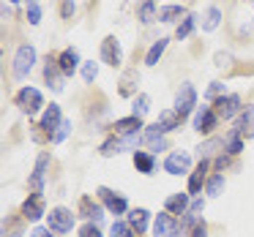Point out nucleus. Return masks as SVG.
Instances as JSON below:
<instances>
[{
    "label": "nucleus",
    "instance_id": "1",
    "mask_svg": "<svg viewBox=\"0 0 254 237\" xmlns=\"http://www.w3.org/2000/svg\"><path fill=\"white\" fill-rule=\"evenodd\" d=\"M183 232H186V226H183V221H178L172 213H159L153 221V237H181Z\"/></svg>",
    "mask_w": 254,
    "mask_h": 237
},
{
    "label": "nucleus",
    "instance_id": "2",
    "mask_svg": "<svg viewBox=\"0 0 254 237\" xmlns=\"http://www.w3.org/2000/svg\"><path fill=\"white\" fill-rule=\"evenodd\" d=\"M181 123H183V117L178 115L175 109L161 112L159 120H156L153 126H148V131H145V139H156V137H161V134H167V131H175V128H181Z\"/></svg>",
    "mask_w": 254,
    "mask_h": 237
},
{
    "label": "nucleus",
    "instance_id": "3",
    "mask_svg": "<svg viewBox=\"0 0 254 237\" xmlns=\"http://www.w3.org/2000/svg\"><path fill=\"white\" fill-rule=\"evenodd\" d=\"M71 226H74L71 210H66V207L50 210V215H47V229L50 232H55V235H66V232H71Z\"/></svg>",
    "mask_w": 254,
    "mask_h": 237
},
{
    "label": "nucleus",
    "instance_id": "4",
    "mask_svg": "<svg viewBox=\"0 0 254 237\" xmlns=\"http://www.w3.org/2000/svg\"><path fill=\"white\" fill-rule=\"evenodd\" d=\"M33 63H36V49L30 44H22L17 49V55H14V77L25 79V77H28V71L33 68Z\"/></svg>",
    "mask_w": 254,
    "mask_h": 237
},
{
    "label": "nucleus",
    "instance_id": "5",
    "mask_svg": "<svg viewBox=\"0 0 254 237\" xmlns=\"http://www.w3.org/2000/svg\"><path fill=\"white\" fill-rule=\"evenodd\" d=\"M139 134H128V137H112L110 142L101 144V155H118L123 150H137Z\"/></svg>",
    "mask_w": 254,
    "mask_h": 237
},
{
    "label": "nucleus",
    "instance_id": "6",
    "mask_svg": "<svg viewBox=\"0 0 254 237\" xmlns=\"http://www.w3.org/2000/svg\"><path fill=\"white\" fill-rule=\"evenodd\" d=\"M194 106H197V90H194L191 85L186 82L181 90H178V95H175V106H172V109H175L181 117H189Z\"/></svg>",
    "mask_w": 254,
    "mask_h": 237
},
{
    "label": "nucleus",
    "instance_id": "7",
    "mask_svg": "<svg viewBox=\"0 0 254 237\" xmlns=\"http://www.w3.org/2000/svg\"><path fill=\"white\" fill-rule=\"evenodd\" d=\"M41 104H44V101H41V93L36 88H22L19 90V95H17V106L22 112H28V115H33V112H39L41 109Z\"/></svg>",
    "mask_w": 254,
    "mask_h": 237
},
{
    "label": "nucleus",
    "instance_id": "8",
    "mask_svg": "<svg viewBox=\"0 0 254 237\" xmlns=\"http://www.w3.org/2000/svg\"><path fill=\"white\" fill-rule=\"evenodd\" d=\"M189 169H191V155H189V153H183V150H175V153L167 155L164 172H170V175H186Z\"/></svg>",
    "mask_w": 254,
    "mask_h": 237
},
{
    "label": "nucleus",
    "instance_id": "9",
    "mask_svg": "<svg viewBox=\"0 0 254 237\" xmlns=\"http://www.w3.org/2000/svg\"><path fill=\"white\" fill-rule=\"evenodd\" d=\"M216 123H219V115H216L213 106H199L197 115H194V128L199 134H210L216 128Z\"/></svg>",
    "mask_w": 254,
    "mask_h": 237
},
{
    "label": "nucleus",
    "instance_id": "10",
    "mask_svg": "<svg viewBox=\"0 0 254 237\" xmlns=\"http://www.w3.org/2000/svg\"><path fill=\"white\" fill-rule=\"evenodd\" d=\"M96 193H99V199H101V202H104V207L110 210V213H115V215H123V213H126V210H128L126 199H123L121 193L110 191V188H104V186H101V188H99V191H96Z\"/></svg>",
    "mask_w": 254,
    "mask_h": 237
},
{
    "label": "nucleus",
    "instance_id": "11",
    "mask_svg": "<svg viewBox=\"0 0 254 237\" xmlns=\"http://www.w3.org/2000/svg\"><path fill=\"white\" fill-rule=\"evenodd\" d=\"M123 60V52H121V44H118V39H104L101 41V63H107V66L118 68Z\"/></svg>",
    "mask_w": 254,
    "mask_h": 237
},
{
    "label": "nucleus",
    "instance_id": "12",
    "mask_svg": "<svg viewBox=\"0 0 254 237\" xmlns=\"http://www.w3.org/2000/svg\"><path fill=\"white\" fill-rule=\"evenodd\" d=\"M216 115L221 117V120H232V117L241 112V95H224V98L216 101Z\"/></svg>",
    "mask_w": 254,
    "mask_h": 237
},
{
    "label": "nucleus",
    "instance_id": "13",
    "mask_svg": "<svg viewBox=\"0 0 254 237\" xmlns=\"http://www.w3.org/2000/svg\"><path fill=\"white\" fill-rule=\"evenodd\" d=\"M61 123H63L61 106H58V104H50V106L44 109V115H41V126H39V128H44L50 137H55V131L61 128Z\"/></svg>",
    "mask_w": 254,
    "mask_h": 237
},
{
    "label": "nucleus",
    "instance_id": "14",
    "mask_svg": "<svg viewBox=\"0 0 254 237\" xmlns=\"http://www.w3.org/2000/svg\"><path fill=\"white\" fill-rule=\"evenodd\" d=\"M22 215H25L28 221H39V218H44V215H47L44 196H41V193H33V196L25 199V204H22Z\"/></svg>",
    "mask_w": 254,
    "mask_h": 237
},
{
    "label": "nucleus",
    "instance_id": "15",
    "mask_svg": "<svg viewBox=\"0 0 254 237\" xmlns=\"http://www.w3.org/2000/svg\"><path fill=\"white\" fill-rule=\"evenodd\" d=\"M47 166H50V153H41L39 158H36V169H33V175H30V188H33V193H41V188H44Z\"/></svg>",
    "mask_w": 254,
    "mask_h": 237
},
{
    "label": "nucleus",
    "instance_id": "16",
    "mask_svg": "<svg viewBox=\"0 0 254 237\" xmlns=\"http://www.w3.org/2000/svg\"><path fill=\"white\" fill-rule=\"evenodd\" d=\"M115 134L118 137H128V134H139V128H142V117L137 115H128V117H121V120H115Z\"/></svg>",
    "mask_w": 254,
    "mask_h": 237
},
{
    "label": "nucleus",
    "instance_id": "17",
    "mask_svg": "<svg viewBox=\"0 0 254 237\" xmlns=\"http://www.w3.org/2000/svg\"><path fill=\"white\" fill-rule=\"evenodd\" d=\"M189 207H191V204H189V193H172L164 202V210L172 215H186Z\"/></svg>",
    "mask_w": 254,
    "mask_h": 237
},
{
    "label": "nucleus",
    "instance_id": "18",
    "mask_svg": "<svg viewBox=\"0 0 254 237\" xmlns=\"http://www.w3.org/2000/svg\"><path fill=\"white\" fill-rule=\"evenodd\" d=\"M63 77H66V74L61 71L58 60H50V63L44 66V79L50 82V88L55 90V93H61V90H63Z\"/></svg>",
    "mask_w": 254,
    "mask_h": 237
},
{
    "label": "nucleus",
    "instance_id": "19",
    "mask_svg": "<svg viewBox=\"0 0 254 237\" xmlns=\"http://www.w3.org/2000/svg\"><path fill=\"white\" fill-rule=\"evenodd\" d=\"M134 166H137V172H142V175H153L156 169V158L150 150H134Z\"/></svg>",
    "mask_w": 254,
    "mask_h": 237
},
{
    "label": "nucleus",
    "instance_id": "20",
    "mask_svg": "<svg viewBox=\"0 0 254 237\" xmlns=\"http://www.w3.org/2000/svg\"><path fill=\"white\" fill-rule=\"evenodd\" d=\"M58 66H61V71L66 74V77H71L79 66V52L77 49H63L61 57H58Z\"/></svg>",
    "mask_w": 254,
    "mask_h": 237
},
{
    "label": "nucleus",
    "instance_id": "21",
    "mask_svg": "<svg viewBox=\"0 0 254 237\" xmlns=\"http://www.w3.org/2000/svg\"><path fill=\"white\" fill-rule=\"evenodd\" d=\"M148 221H150V213L145 207H137V210H128V226H131L137 235H142L148 229Z\"/></svg>",
    "mask_w": 254,
    "mask_h": 237
},
{
    "label": "nucleus",
    "instance_id": "22",
    "mask_svg": "<svg viewBox=\"0 0 254 237\" xmlns=\"http://www.w3.org/2000/svg\"><path fill=\"white\" fill-rule=\"evenodd\" d=\"M79 207H82V215H85V218H90L93 224H101V221H104V210H101V204H93L88 196L79 202Z\"/></svg>",
    "mask_w": 254,
    "mask_h": 237
},
{
    "label": "nucleus",
    "instance_id": "23",
    "mask_svg": "<svg viewBox=\"0 0 254 237\" xmlns=\"http://www.w3.org/2000/svg\"><path fill=\"white\" fill-rule=\"evenodd\" d=\"M205 172H208V161H199V166L191 172V177H189V191L186 193H199L202 180H205Z\"/></svg>",
    "mask_w": 254,
    "mask_h": 237
},
{
    "label": "nucleus",
    "instance_id": "24",
    "mask_svg": "<svg viewBox=\"0 0 254 237\" xmlns=\"http://www.w3.org/2000/svg\"><path fill=\"white\" fill-rule=\"evenodd\" d=\"M235 131L241 134H249V137H254V106H246V112L241 115V120H238V126H235Z\"/></svg>",
    "mask_w": 254,
    "mask_h": 237
},
{
    "label": "nucleus",
    "instance_id": "25",
    "mask_svg": "<svg viewBox=\"0 0 254 237\" xmlns=\"http://www.w3.org/2000/svg\"><path fill=\"white\" fill-rule=\"evenodd\" d=\"M159 19V11H156V3L153 0H142V6H139V22L142 25H150Z\"/></svg>",
    "mask_w": 254,
    "mask_h": 237
},
{
    "label": "nucleus",
    "instance_id": "26",
    "mask_svg": "<svg viewBox=\"0 0 254 237\" xmlns=\"http://www.w3.org/2000/svg\"><path fill=\"white\" fill-rule=\"evenodd\" d=\"M164 49H167V39H159L148 49V55H145V66H156V63H159V57L164 55Z\"/></svg>",
    "mask_w": 254,
    "mask_h": 237
},
{
    "label": "nucleus",
    "instance_id": "27",
    "mask_svg": "<svg viewBox=\"0 0 254 237\" xmlns=\"http://www.w3.org/2000/svg\"><path fill=\"white\" fill-rule=\"evenodd\" d=\"M194 25H197V17H194V14H186V17L181 19V25H178V30H175L178 41L189 39V36H191V30H194Z\"/></svg>",
    "mask_w": 254,
    "mask_h": 237
},
{
    "label": "nucleus",
    "instance_id": "28",
    "mask_svg": "<svg viewBox=\"0 0 254 237\" xmlns=\"http://www.w3.org/2000/svg\"><path fill=\"white\" fill-rule=\"evenodd\" d=\"M224 147H227V153H230V155H238L243 150V139H241V134H238L235 128L224 137Z\"/></svg>",
    "mask_w": 254,
    "mask_h": 237
},
{
    "label": "nucleus",
    "instance_id": "29",
    "mask_svg": "<svg viewBox=\"0 0 254 237\" xmlns=\"http://www.w3.org/2000/svg\"><path fill=\"white\" fill-rule=\"evenodd\" d=\"M186 17V11H183L181 6H164L159 8V22H175V19Z\"/></svg>",
    "mask_w": 254,
    "mask_h": 237
},
{
    "label": "nucleus",
    "instance_id": "30",
    "mask_svg": "<svg viewBox=\"0 0 254 237\" xmlns=\"http://www.w3.org/2000/svg\"><path fill=\"white\" fill-rule=\"evenodd\" d=\"M224 144V139H208L205 144H199L197 147V155H199V161H208L210 155L216 153V147H221Z\"/></svg>",
    "mask_w": 254,
    "mask_h": 237
},
{
    "label": "nucleus",
    "instance_id": "31",
    "mask_svg": "<svg viewBox=\"0 0 254 237\" xmlns=\"http://www.w3.org/2000/svg\"><path fill=\"white\" fill-rule=\"evenodd\" d=\"M221 22V11L216 6H210L208 11H205V22H202V30H216Z\"/></svg>",
    "mask_w": 254,
    "mask_h": 237
},
{
    "label": "nucleus",
    "instance_id": "32",
    "mask_svg": "<svg viewBox=\"0 0 254 237\" xmlns=\"http://www.w3.org/2000/svg\"><path fill=\"white\" fill-rule=\"evenodd\" d=\"M148 112H150V95L139 93L137 98H134V112H131V115H137V117H145Z\"/></svg>",
    "mask_w": 254,
    "mask_h": 237
},
{
    "label": "nucleus",
    "instance_id": "33",
    "mask_svg": "<svg viewBox=\"0 0 254 237\" xmlns=\"http://www.w3.org/2000/svg\"><path fill=\"white\" fill-rule=\"evenodd\" d=\"M110 237H134L128 221H115V224L110 226Z\"/></svg>",
    "mask_w": 254,
    "mask_h": 237
},
{
    "label": "nucleus",
    "instance_id": "34",
    "mask_svg": "<svg viewBox=\"0 0 254 237\" xmlns=\"http://www.w3.org/2000/svg\"><path fill=\"white\" fill-rule=\"evenodd\" d=\"M134 82H137V71H126L121 79V95H134Z\"/></svg>",
    "mask_w": 254,
    "mask_h": 237
},
{
    "label": "nucleus",
    "instance_id": "35",
    "mask_svg": "<svg viewBox=\"0 0 254 237\" xmlns=\"http://www.w3.org/2000/svg\"><path fill=\"white\" fill-rule=\"evenodd\" d=\"M224 191V175H213L208 180V196H219Z\"/></svg>",
    "mask_w": 254,
    "mask_h": 237
},
{
    "label": "nucleus",
    "instance_id": "36",
    "mask_svg": "<svg viewBox=\"0 0 254 237\" xmlns=\"http://www.w3.org/2000/svg\"><path fill=\"white\" fill-rule=\"evenodd\" d=\"M224 95H227V90H224V85H221V82H213L208 90H205V98H208V101H219V98H224Z\"/></svg>",
    "mask_w": 254,
    "mask_h": 237
},
{
    "label": "nucleus",
    "instance_id": "37",
    "mask_svg": "<svg viewBox=\"0 0 254 237\" xmlns=\"http://www.w3.org/2000/svg\"><path fill=\"white\" fill-rule=\"evenodd\" d=\"M68 134H71V120H63V123H61V128L55 131V137H52V142H63V139H66Z\"/></svg>",
    "mask_w": 254,
    "mask_h": 237
},
{
    "label": "nucleus",
    "instance_id": "38",
    "mask_svg": "<svg viewBox=\"0 0 254 237\" xmlns=\"http://www.w3.org/2000/svg\"><path fill=\"white\" fill-rule=\"evenodd\" d=\"M82 77H85V82H93V79L99 77V66H96V63H85V66H82Z\"/></svg>",
    "mask_w": 254,
    "mask_h": 237
},
{
    "label": "nucleus",
    "instance_id": "39",
    "mask_svg": "<svg viewBox=\"0 0 254 237\" xmlns=\"http://www.w3.org/2000/svg\"><path fill=\"white\" fill-rule=\"evenodd\" d=\"M28 22L30 25H39L41 22V8L36 6V3H30V6H28Z\"/></svg>",
    "mask_w": 254,
    "mask_h": 237
},
{
    "label": "nucleus",
    "instance_id": "40",
    "mask_svg": "<svg viewBox=\"0 0 254 237\" xmlns=\"http://www.w3.org/2000/svg\"><path fill=\"white\" fill-rule=\"evenodd\" d=\"M79 237H101V232L96 224H85L82 229H79Z\"/></svg>",
    "mask_w": 254,
    "mask_h": 237
},
{
    "label": "nucleus",
    "instance_id": "41",
    "mask_svg": "<svg viewBox=\"0 0 254 237\" xmlns=\"http://www.w3.org/2000/svg\"><path fill=\"white\" fill-rule=\"evenodd\" d=\"M74 8H77V6H74V0H63L61 17H63V19H71V17H74Z\"/></svg>",
    "mask_w": 254,
    "mask_h": 237
},
{
    "label": "nucleus",
    "instance_id": "42",
    "mask_svg": "<svg viewBox=\"0 0 254 237\" xmlns=\"http://www.w3.org/2000/svg\"><path fill=\"white\" fill-rule=\"evenodd\" d=\"M148 147H150V153H159V150H164V147H167L164 137H156V139H148Z\"/></svg>",
    "mask_w": 254,
    "mask_h": 237
},
{
    "label": "nucleus",
    "instance_id": "43",
    "mask_svg": "<svg viewBox=\"0 0 254 237\" xmlns=\"http://www.w3.org/2000/svg\"><path fill=\"white\" fill-rule=\"evenodd\" d=\"M230 63H232V57L227 55V52H219V55H216V66H219V68H227Z\"/></svg>",
    "mask_w": 254,
    "mask_h": 237
},
{
    "label": "nucleus",
    "instance_id": "44",
    "mask_svg": "<svg viewBox=\"0 0 254 237\" xmlns=\"http://www.w3.org/2000/svg\"><path fill=\"white\" fill-rule=\"evenodd\" d=\"M191 237H208V229H205V224H202V221L191 226Z\"/></svg>",
    "mask_w": 254,
    "mask_h": 237
},
{
    "label": "nucleus",
    "instance_id": "45",
    "mask_svg": "<svg viewBox=\"0 0 254 237\" xmlns=\"http://www.w3.org/2000/svg\"><path fill=\"white\" fill-rule=\"evenodd\" d=\"M28 237H50V229H44V226H36V229L30 232Z\"/></svg>",
    "mask_w": 254,
    "mask_h": 237
},
{
    "label": "nucleus",
    "instance_id": "46",
    "mask_svg": "<svg viewBox=\"0 0 254 237\" xmlns=\"http://www.w3.org/2000/svg\"><path fill=\"white\" fill-rule=\"evenodd\" d=\"M227 161H230L227 155H219V158H216V169H224V166H227Z\"/></svg>",
    "mask_w": 254,
    "mask_h": 237
},
{
    "label": "nucleus",
    "instance_id": "47",
    "mask_svg": "<svg viewBox=\"0 0 254 237\" xmlns=\"http://www.w3.org/2000/svg\"><path fill=\"white\" fill-rule=\"evenodd\" d=\"M8 3H17V0H8Z\"/></svg>",
    "mask_w": 254,
    "mask_h": 237
},
{
    "label": "nucleus",
    "instance_id": "48",
    "mask_svg": "<svg viewBox=\"0 0 254 237\" xmlns=\"http://www.w3.org/2000/svg\"><path fill=\"white\" fill-rule=\"evenodd\" d=\"M30 3H39V0H30Z\"/></svg>",
    "mask_w": 254,
    "mask_h": 237
}]
</instances>
